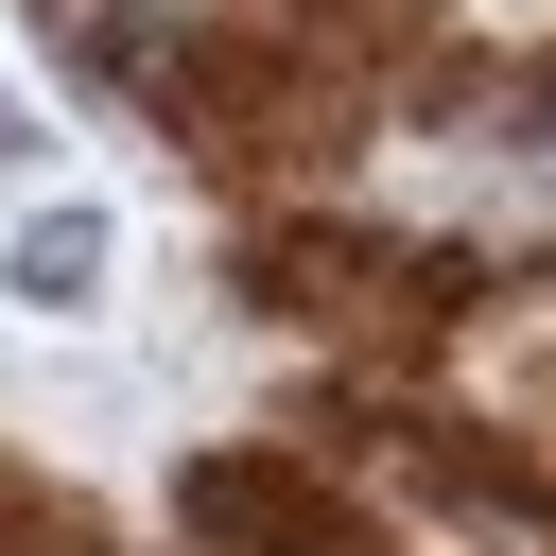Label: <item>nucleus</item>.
Here are the masks:
<instances>
[{
  "mask_svg": "<svg viewBox=\"0 0 556 556\" xmlns=\"http://www.w3.org/2000/svg\"><path fill=\"white\" fill-rule=\"evenodd\" d=\"M0 556H104V521H70L52 486H17V469H0Z\"/></svg>",
  "mask_w": 556,
  "mask_h": 556,
  "instance_id": "nucleus-3",
  "label": "nucleus"
},
{
  "mask_svg": "<svg viewBox=\"0 0 556 556\" xmlns=\"http://www.w3.org/2000/svg\"><path fill=\"white\" fill-rule=\"evenodd\" d=\"M174 521H191L208 556H365V539H348V504H330L295 452H208V469L174 486Z\"/></svg>",
  "mask_w": 556,
  "mask_h": 556,
  "instance_id": "nucleus-1",
  "label": "nucleus"
},
{
  "mask_svg": "<svg viewBox=\"0 0 556 556\" xmlns=\"http://www.w3.org/2000/svg\"><path fill=\"white\" fill-rule=\"evenodd\" d=\"M17 295H35V313L104 295V226H87V208H35V243H17Z\"/></svg>",
  "mask_w": 556,
  "mask_h": 556,
  "instance_id": "nucleus-2",
  "label": "nucleus"
}]
</instances>
